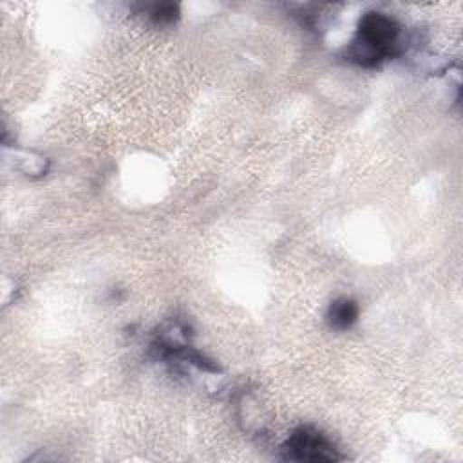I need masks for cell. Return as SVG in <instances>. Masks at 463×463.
<instances>
[{
	"label": "cell",
	"instance_id": "obj_3",
	"mask_svg": "<svg viewBox=\"0 0 463 463\" xmlns=\"http://www.w3.org/2000/svg\"><path fill=\"white\" fill-rule=\"evenodd\" d=\"M356 315H358V307L353 300H347V298H342V300H336L331 309H329V318H331V324L338 329H345L349 327L354 320H356Z\"/></svg>",
	"mask_w": 463,
	"mask_h": 463
},
{
	"label": "cell",
	"instance_id": "obj_1",
	"mask_svg": "<svg viewBox=\"0 0 463 463\" xmlns=\"http://www.w3.org/2000/svg\"><path fill=\"white\" fill-rule=\"evenodd\" d=\"M398 34V25L382 13H369L364 16L354 43V58L362 63H374L383 58L392 47Z\"/></svg>",
	"mask_w": 463,
	"mask_h": 463
},
{
	"label": "cell",
	"instance_id": "obj_2",
	"mask_svg": "<svg viewBox=\"0 0 463 463\" xmlns=\"http://www.w3.org/2000/svg\"><path fill=\"white\" fill-rule=\"evenodd\" d=\"M289 452L295 459H307V461H322V459H335L333 447L324 439L318 432L309 429H300L289 438Z\"/></svg>",
	"mask_w": 463,
	"mask_h": 463
}]
</instances>
